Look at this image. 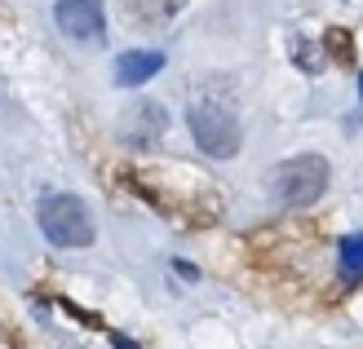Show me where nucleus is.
<instances>
[{
	"label": "nucleus",
	"instance_id": "9",
	"mask_svg": "<svg viewBox=\"0 0 363 349\" xmlns=\"http://www.w3.org/2000/svg\"><path fill=\"white\" fill-rule=\"evenodd\" d=\"M293 62L306 71V76H319V71L328 67V58H323V49L311 40V35H293Z\"/></svg>",
	"mask_w": 363,
	"mask_h": 349
},
{
	"label": "nucleus",
	"instance_id": "12",
	"mask_svg": "<svg viewBox=\"0 0 363 349\" xmlns=\"http://www.w3.org/2000/svg\"><path fill=\"white\" fill-rule=\"evenodd\" d=\"M111 345H116V349H138L129 336H120V332H111Z\"/></svg>",
	"mask_w": 363,
	"mask_h": 349
},
{
	"label": "nucleus",
	"instance_id": "8",
	"mask_svg": "<svg viewBox=\"0 0 363 349\" xmlns=\"http://www.w3.org/2000/svg\"><path fill=\"white\" fill-rule=\"evenodd\" d=\"M337 274H341V283H346V287L363 283V230L346 234L337 244Z\"/></svg>",
	"mask_w": 363,
	"mask_h": 349
},
{
	"label": "nucleus",
	"instance_id": "1",
	"mask_svg": "<svg viewBox=\"0 0 363 349\" xmlns=\"http://www.w3.org/2000/svg\"><path fill=\"white\" fill-rule=\"evenodd\" d=\"M328 159L323 155H293L270 168L266 177V195L275 199L279 208H311L315 199H323V190H328Z\"/></svg>",
	"mask_w": 363,
	"mask_h": 349
},
{
	"label": "nucleus",
	"instance_id": "13",
	"mask_svg": "<svg viewBox=\"0 0 363 349\" xmlns=\"http://www.w3.org/2000/svg\"><path fill=\"white\" fill-rule=\"evenodd\" d=\"M359 88H363V76H359Z\"/></svg>",
	"mask_w": 363,
	"mask_h": 349
},
{
	"label": "nucleus",
	"instance_id": "6",
	"mask_svg": "<svg viewBox=\"0 0 363 349\" xmlns=\"http://www.w3.org/2000/svg\"><path fill=\"white\" fill-rule=\"evenodd\" d=\"M124 5V23L138 31H160L186 9V0H120Z\"/></svg>",
	"mask_w": 363,
	"mask_h": 349
},
{
	"label": "nucleus",
	"instance_id": "4",
	"mask_svg": "<svg viewBox=\"0 0 363 349\" xmlns=\"http://www.w3.org/2000/svg\"><path fill=\"white\" fill-rule=\"evenodd\" d=\"M53 23L76 45H102L106 9H102V0H58V5H53Z\"/></svg>",
	"mask_w": 363,
	"mask_h": 349
},
{
	"label": "nucleus",
	"instance_id": "10",
	"mask_svg": "<svg viewBox=\"0 0 363 349\" xmlns=\"http://www.w3.org/2000/svg\"><path fill=\"white\" fill-rule=\"evenodd\" d=\"M337 49V58L341 62H350V35L346 31H328V53Z\"/></svg>",
	"mask_w": 363,
	"mask_h": 349
},
{
	"label": "nucleus",
	"instance_id": "2",
	"mask_svg": "<svg viewBox=\"0 0 363 349\" xmlns=\"http://www.w3.org/2000/svg\"><path fill=\"white\" fill-rule=\"evenodd\" d=\"M186 124H191V137H195V146L204 155H213V159L240 155L244 124H240V115H235L222 98H195L191 111H186Z\"/></svg>",
	"mask_w": 363,
	"mask_h": 349
},
{
	"label": "nucleus",
	"instance_id": "5",
	"mask_svg": "<svg viewBox=\"0 0 363 349\" xmlns=\"http://www.w3.org/2000/svg\"><path fill=\"white\" fill-rule=\"evenodd\" d=\"M164 128H169V111L160 102H138L129 106V115L120 120V137L133 146V151H151V146L164 137Z\"/></svg>",
	"mask_w": 363,
	"mask_h": 349
},
{
	"label": "nucleus",
	"instance_id": "11",
	"mask_svg": "<svg viewBox=\"0 0 363 349\" xmlns=\"http://www.w3.org/2000/svg\"><path fill=\"white\" fill-rule=\"evenodd\" d=\"M173 270L182 274V279H199V270H195V265H186V261H173Z\"/></svg>",
	"mask_w": 363,
	"mask_h": 349
},
{
	"label": "nucleus",
	"instance_id": "7",
	"mask_svg": "<svg viewBox=\"0 0 363 349\" xmlns=\"http://www.w3.org/2000/svg\"><path fill=\"white\" fill-rule=\"evenodd\" d=\"M155 71H164V53L160 49H129L116 58V88H138L147 84Z\"/></svg>",
	"mask_w": 363,
	"mask_h": 349
},
{
	"label": "nucleus",
	"instance_id": "3",
	"mask_svg": "<svg viewBox=\"0 0 363 349\" xmlns=\"http://www.w3.org/2000/svg\"><path fill=\"white\" fill-rule=\"evenodd\" d=\"M40 230L53 248H89L94 244V212L80 195L53 190L40 199Z\"/></svg>",
	"mask_w": 363,
	"mask_h": 349
}]
</instances>
